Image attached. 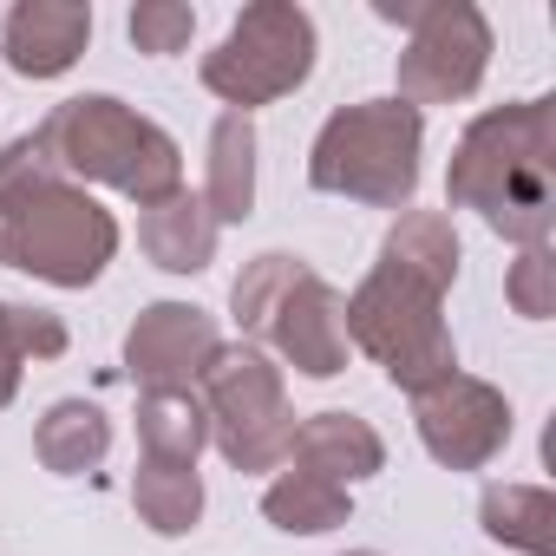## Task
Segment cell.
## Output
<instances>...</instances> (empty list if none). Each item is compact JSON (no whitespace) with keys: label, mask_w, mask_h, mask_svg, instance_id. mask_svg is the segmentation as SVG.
Returning <instances> with one entry per match:
<instances>
[{"label":"cell","mask_w":556,"mask_h":556,"mask_svg":"<svg viewBox=\"0 0 556 556\" xmlns=\"http://www.w3.org/2000/svg\"><path fill=\"white\" fill-rule=\"evenodd\" d=\"M210 445V419L197 387L190 393H138V458L157 465H197Z\"/></svg>","instance_id":"44dd1931"},{"label":"cell","mask_w":556,"mask_h":556,"mask_svg":"<svg viewBox=\"0 0 556 556\" xmlns=\"http://www.w3.org/2000/svg\"><path fill=\"white\" fill-rule=\"evenodd\" d=\"M8 328H14V348H21V361H27V367L60 361V354L73 348L66 321H60V315H47V308H27V302H8Z\"/></svg>","instance_id":"cb8c5ba5"},{"label":"cell","mask_w":556,"mask_h":556,"mask_svg":"<svg viewBox=\"0 0 556 556\" xmlns=\"http://www.w3.org/2000/svg\"><path fill=\"white\" fill-rule=\"evenodd\" d=\"M21 380H27V361H21L14 328H8V302H0V413L21 400Z\"/></svg>","instance_id":"d4e9b609"},{"label":"cell","mask_w":556,"mask_h":556,"mask_svg":"<svg viewBox=\"0 0 556 556\" xmlns=\"http://www.w3.org/2000/svg\"><path fill=\"white\" fill-rule=\"evenodd\" d=\"M216 315L197 302H144L125 328V374L138 393H190L216 361Z\"/></svg>","instance_id":"8fae6325"},{"label":"cell","mask_w":556,"mask_h":556,"mask_svg":"<svg viewBox=\"0 0 556 556\" xmlns=\"http://www.w3.org/2000/svg\"><path fill=\"white\" fill-rule=\"evenodd\" d=\"M374 14L406 27V47L393 60V99L426 112V105H465L484 73H491V21L484 8H471V0H426V8H413V0H374Z\"/></svg>","instance_id":"9c48e42d"},{"label":"cell","mask_w":556,"mask_h":556,"mask_svg":"<svg viewBox=\"0 0 556 556\" xmlns=\"http://www.w3.org/2000/svg\"><path fill=\"white\" fill-rule=\"evenodd\" d=\"M40 151L53 157L60 177H73L79 190H118L125 203H164L170 190H184V151L177 138L144 118L138 105H125L118 92H79L60 99L40 125H34Z\"/></svg>","instance_id":"3957f363"},{"label":"cell","mask_w":556,"mask_h":556,"mask_svg":"<svg viewBox=\"0 0 556 556\" xmlns=\"http://www.w3.org/2000/svg\"><path fill=\"white\" fill-rule=\"evenodd\" d=\"M341 321H348V348L367 354L406 400L426 393L432 380L458 374V341L445 328V295L413 282L393 262H374L361 275V289L341 295Z\"/></svg>","instance_id":"8992f818"},{"label":"cell","mask_w":556,"mask_h":556,"mask_svg":"<svg viewBox=\"0 0 556 556\" xmlns=\"http://www.w3.org/2000/svg\"><path fill=\"white\" fill-rule=\"evenodd\" d=\"M197 400L210 419V445L223 452L229 471H282L289 465V439H295L289 374L255 341H223L197 380Z\"/></svg>","instance_id":"ba28073f"},{"label":"cell","mask_w":556,"mask_h":556,"mask_svg":"<svg viewBox=\"0 0 556 556\" xmlns=\"http://www.w3.org/2000/svg\"><path fill=\"white\" fill-rule=\"evenodd\" d=\"M315 60H321V34L308 8H295V0H249L229 21V34L203 53L197 79L210 99H223V112L255 118L275 99H295L315 79Z\"/></svg>","instance_id":"52a82bcc"},{"label":"cell","mask_w":556,"mask_h":556,"mask_svg":"<svg viewBox=\"0 0 556 556\" xmlns=\"http://www.w3.org/2000/svg\"><path fill=\"white\" fill-rule=\"evenodd\" d=\"M426 157V112L387 99H354L321 118L308 144V184L321 197H348L361 210H413Z\"/></svg>","instance_id":"5b68a950"},{"label":"cell","mask_w":556,"mask_h":556,"mask_svg":"<svg viewBox=\"0 0 556 556\" xmlns=\"http://www.w3.org/2000/svg\"><path fill=\"white\" fill-rule=\"evenodd\" d=\"M445 203L478 210L510 249H536L556 229V99H510L478 112L445 164Z\"/></svg>","instance_id":"6da1fadb"},{"label":"cell","mask_w":556,"mask_h":556,"mask_svg":"<svg viewBox=\"0 0 556 556\" xmlns=\"http://www.w3.org/2000/svg\"><path fill=\"white\" fill-rule=\"evenodd\" d=\"M118 255V216L53 170L34 131L0 144V268L47 289H92Z\"/></svg>","instance_id":"7a4b0ae2"},{"label":"cell","mask_w":556,"mask_h":556,"mask_svg":"<svg viewBox=\"0 0 556 556\" xmlns=\"http://www.w3.org/2000/svg\"><path fill=\"white\" fill-rule=\"evenodd\" d=\"M112 452V419L92 400H53L34 426V458L53 478H92Z\"/></svg>","instance_id":"e0dca14e"},{"label":"cell","mask_w":556,"mask_h":556,"mask_svg":"<svg viewBox=\"0 0 556 556\" xmlns=\"http://www.w3.org/2000/svg\"><path fill=\"white\" fill-rule=\"evenodd\" d=\"M125 34L138 53L151 60H170L197 40V8H184V0H138V8L125 14Z\"/></svg>","instance_id":"7402d4cb"},{"label":"cell","mask_w":556,"mask_h":556,"mask_svg":"<svg viewBox=\"0 0 556 556\" xmlns=\"http://www.w3.org/2000/svg\"><path fill=\"white\" fill-rule=\"evenodd\" d=\"M478 530L517 556H556V491L549 484H484Z\"/></svg>","instance_id":"ac0fdd59"},{"label":"cell","mask_w":556,"mask_h":556,"mask_svg":"<svg viewBox=\"0 0 556 556\" xmlns=\"http://www.w3.org/2000/svg\"><path fill=\"white\" fill-rule=\"evenodd\" d=\"M504 302L523 321H549L556 315V255H549V242L517 249V262L504 268Z\"/></svg>","instance_id":"603a6c76"},{"label":"cell","mask_w":556,"mask_h":556,"mask_svg":"<svg viewBox=\"0 0 556 556\" xmlns=\"http://www.w3.org/2000/svg\"><path fill=\"white\" fill-rule=\"evenodd\" d=\"M289 465L315 471V478H328L341 491H354V484H367V478L387 471V439L361 413H308V419H295Z\"/></svg>","instance_id":"4fadbf2b"},{"label":"cell","mask_w":556,"mask_h":556,"mask_svg":"<svg viewBox=\"0 0 556 556\" xmlns=\"http://www.w3.org/2000/svg\"><path fill=\"white\" fill-rule=\"evenodd\" d=\"M203 210L216 216V229L249 223L255 216V118L242 112H216L210 125V157H203Z\"/></svg>","instance_id":"9a60e30c"},{"label":"cell","mask_w":556,"mask_h":556,"mask_svg":"<svg viewBox=\"0 0 556 556\" xmlns=\"http://www.w3.org/2000/svg\"><path fill=\"white\" fill-rule=\"evenodd\" d=\"M229 315L242 341H255L275 367H295L302 380H341L348 374V321H341V289L295 255V249H262L242 262L229 282Z\"/></svg>","instance_id":"277c9868"},{"label":"cell","mask_w":556,"mask_h":556,"mask_svg":"<svg viewBox=\"0 0 556 556\" xmlns=\"http://www.w3.org/2000/svg\"><path fill=\"white\" fill-rule=\"evenodd\" d=\"M131 510L151 536H190L203 523V471L197 465H157L138 458L131 471Z\"/></svg>","instance_id":"ffe728a7"},{"label":"cell","mask_w":556,"mask_h":556,"mask_svg":"<svg viewBox=\"0 0 556 556\" xmlns=\"http://www.w3.org/2000/svg\"><path fill=\"white\" fill-rule=\"evenodd\" d=\"M341 556H387V549H341Z\"/></svg>","instance_id":"484cf974"},{"label":"cell","mask_w":556,"mask_h":556,"mask_svg":"<svg viewBox=\"0 0 556 556\" xmlns=\"http://www.w3.org/2000/svg\"><path fill=\"white\" fill-rule=\"evenodd\" d=\"M380 262L406 268L413 282H426V289H439V295H452L458 262H465L458 223H452L445 210H400V216H393V229L380 236Z\"/></svg>","instance_id":"2e32d148"},{"label":"cell","mask_w":556,"mask_h":556,"mask_svg":"<svg viewBox=\"0 0 556 556\" xmlns=\"http://www.w3.org/2000/svg\"><path fill=\"white\" fill-rule=\"evenodd\" d=\"M413 432H419V445H426L432 465H445V471H484L510 445L517 413H510L504 387H491V380H478V374L458 367V374L432 380L426 393H413Z\"/></svg>","instance_id":"30bf717a"},{"label":"cell","mask_w":556,"mask_h":556,"mask_svg":"<svg viewBox=\"0 0 556 556\" xmlns=\"http://www.w3.org/2000/svg\"><path fill=\"white\" fill-rule=\"evenodd\" d=\"M262 517L282 536H328V530H341L354 517V491H341V484H328L315 471L282 465L268 478V491H262Z\"/></svg>","instance_id":"d6986e66"},{"label":"cell","mask_w":556,"mask_h":556,"mask_svg":"<svg viewBox=\"0 0 556 556\" xmlns=\"http://www.w3.org/2000/svg\"><path fill=\"white\" fill-rule=\"evenodd\" d=\"M92 47L86 0H14L0 21V66L21 79H66Z\"/></svg>","instance_id":"7c38bea8"},{"label":"cell","mask_w":556,"mask_h":556,"mask_svg":"<svg viewBox=\"0 0 556 556\" xmlns=\"http://www.w3.org/2000/svg\"><path fill=\"white\" fill-rule=\"evenodd\" d=\"M216 216L203 210L197 190H170L164 203H144L138 210V249L151 268L164 275H203L216 262Z\"/></svg>","instance_id":"5bb4252c"}]
</instances>
